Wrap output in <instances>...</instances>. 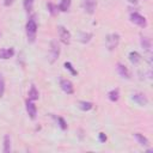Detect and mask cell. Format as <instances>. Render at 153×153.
<instances>
[{"label":"cell","instance_id":"9c48e42d","mask_svg":"<svg viewBox=\"0 0 153 153\" xmlns=\"http://www.w3.org/2000/svg\"><path fill=\"white\" fill-rule=\"evenodd\" d=\"M97 7V0H82V8L86 13L93 14Z\"/></svg>","mask_w":153,"mask_h":153},{"label":"cell","instance_id":"8fae6325","mask_svg":"<svg viewBox=\"0 0 153 153\" xmlns=\"http://www.w3.org/2000/svg\"><path fill=\"white\" fill-rule=\"evenodd\" d=\"M14 55L13 48H2L0 49V59L1 60H8Z\"/></svg>","mask_w":153,"mask_h":153},{"label":"cell","instance_id":"d4e9b609","mask_svg":"<svg viewBox=\"0 0 153 153\" xmlns=\"http://www.w3.org/2000/svg\"><path fill=\"white\" fill-rule=\"evenodd\" d=\"M65 67H66V68H67V69H68L73 75H76V71L73 68V66H72V63H71V62H65Z\"/></svg>","mask_w":153,"mask_h":153},{"label":"cell","instance_id":"4fadbf2b","mask_svg":"<svg viewBox=\"0 0 153 153\" xmlns=\"http://www.w3.org/2000/svg\"><path fill=\"white\" fill-rule=\"evenodd\" d=\"M128 57H129V61L133 63V65H139L140 62H141V60H142V57H141V55L137 53V51H130L129 53V55H128Z\"/></svg>","mask_w":153,"mask_h":153},{"label":"cell","instance_id":"7c38bea8","mask_svg":"<svg viewBox=\"0 0 153 153\" xmlns=\"http://www.w3.org/2000/svg\"><path fill=\"white\" fill-rule=\"evenodd\" d=\"M12 149V141H11V136L8 134H6L4 136V147H2V152L4 153H10Z\"/></svg>","mask_w":153,"mask_h":153},{"label":"cell","instance_id":"603a6c76","mask_svg":"<svg viewBox=\"0 0 153 153\" xmlns=\"http://www.w3.org/2000/svg\"><path fill=\"white\" fill-rule=\"evenodd\" d=\"M5 93V80L2 74H0V97H2Z\"/></svg>","mask_w":153,"mask_h":153},{"label":"cell","instance_id":"ffe728a7","mask_svg":"<svg viewBox=\"0 0 153 153\" xmlns=\"http://www.w3.org/2000/svg\"><path fill=\"white\" fill-rule=\"evenodd\" d=\"M91 38H92V33L91 32H81L80 35H79V41L81 42V43H88L90 41H91Z\"/></svg>","mask_w":153,"mask_h":153},{"label":"cell","instance_id":"44dd1931","mask_svg":"<svg viewBox=\"0 0 153 153\" xmlns=\"http://www.w3.org/2000/svg\"><path fill=\"white\" fill-rule=\"evenodd\" d=\"M47 7H48V11H49V13H50L51 16H56V14H57L59 7H57L56 5H54V4H51V2H48Z\"/></svg>","mask_w":153,"mask_h":153},{"label":"cell","instance_id":"7a4b0ae2","mask_svg":"<svg viewBox=\"0 0 153 153\" xmlns=\"http://www.w3.org/2000/svg\"><path fill=\"white\" fill-rule=\"evenodd\" d=\"M120 35L117 32H112V33H109L106 37H105V47L108 50L112 51L115 50L118 44H120Z\"/></svg>","mask_w":153,"mask_h":153},{"label":"cell","instance_id":"5bb4252c","mask_svg":"<svg viewBox=\"0 0 153 153\" xmlns=\"http://www.w3.org/2000/svg\"><path fill=\"white\" fill-rule=\"evenodd\" d=\"M134 136H135V139L137 140V142L141 145V146H145V147H147L148 145H149V141H148V139L143 135V134H141V133H135L134 134Z\"/></svg>","mask_w":153,"mask_h":153},{"label":"cell","instance_id":"6da1fadb","mask_svg":"<svg viewBox=\"0 0 153 153\" xmlns=\"http://www.w3.org/2000/svg\"><path fill=\"white\" fill-rule=\"evenodd\" d=\"M25 31H26V37H27V42L29 43H33L36 41V36H37V23H36V16H31L27 22H26V26H25Z\"/></svg>","mask_w":153,"mask_h":153},{"label":"cell","instance_id":"e0dca14e","mask_svg":"<svg viewBox=\"0 0 153 153\" xmlns=\"http://www.w3.org/2000/svg\"><path fill=\"white\" fill-rule=\"evenodd\" d=\"M71 4H72V0H61L60 4H59V11L61 12H67L71 7Z\"/></svg>","mask_w":153,"mask_h":153},{"label":"cell","instance_id":"7402d4cb","mask_svg":"<svg viewBox=\"0 0 153 153\" xmlns=\"http://www.w3.org/2000/svg\"><path fill=\"white\" fill-rule=\"evenodd\" d=\"M33 2H35V0H24V10H25L27 13L32 11V8H33Z\"/></svg>","mask_w":153,"mask_h":153},{"label":"cell","instance_id":"5b68a950","mask_svg":"<svg viewBox=\"0 0 153 153\" xmlns=\"http://www.w3.org/2000/svg\"><path fill=\"white\" fill-rule=\"evenodd\" d=\"M130 20H131V23L136 24V25L140 26V27H146V26H147V20H146V18H145L143 16H141L140 13H137V12L130 13Z\"/></svg>","mask_w":153,"mask_h":153},{"label":"cell","instance_id":"ac0fdd59","mask_svg":"<svg viewBox=\"0 0 153 153\" xmlns=\"http://www.w3.org/2000/svg\"><path fill=\"white\" fill-rule=\"evenodd\" d=\"M27 96H29V99H31V100H37V99H38L39 94H38V91H37V88H36L35 85H31Z\"/></svg>","mask_w":153,"mask_h":153},{"label":"cell","instance_id":"ba28073f","mask_svg":"<svg viewBox=\"0 0 153 153\" xmlns=\"http://www.w3.org/2000/svg\"><path fill=\"white\" fill-rule=\"evenodd\" d=\"M131 99H133L136 104H139V105H141V106H146V105L148 104V98H147L146 94L142 93V92H135V93H133Z\"/></svg>","mask_w":153,"mask_h":153},{"label":"cell","instance_id":"3957f363","mask_svg":"<svg viewBox=\"0 0 153 153\" xmlns=\"http://www.w3.org/2000/svg\"><path fill=\"white\" fill-rule=\"evenodd\" d=\"M60 51H61V48H60L59 42L56 39L50 41V49H49V57H48V60H49L50 63H54L59 59Z\"/></svg>","mask_w":153,"mask_h":153},{"label":"cell","instance_id":"d6986e66","mask_svg":"<svg viewBox=\"0 0 153 153\" xmlns=\"http://www.w3.org/2000/svg\"><path fill=\"white\" fill-rule=\"evenodd\" d=\"M108 98H109L111 102H117L118 98H120V90H118V88H114V90L109 91Z\"/></svg>","mask_w":153,"mask_h":153},{"label":"cell","instance_id":"277c9868","mask_svg":"<svg viewBox=\"0 0 153 153\" xmlns=\"http://www.w3.org/2000/svg\"><path fill=\"white\" fill-rule=\"evenodd\" d=\"M57 32H59V38H60V41H61L63 44L68 45V44L71 43V39H72V35H71L69 30L66 29V27L62 26V25H59V26H57Z\"/></svg>","mask_w":153,"mask_h":153},{"label":"cell","instance_id":"2e32d148","mask_svg":"<svg viewBox=\"0 0 153 153\" xmlns=\"http://www.w3.org/2000/svg\"><path fill=\"white\" fill-rule=\"evenodd\" d=\"M78 106H79V109L82 110V111H90V110L93 108V104H92L91 102H87V100H80V102L78 103Z\"/></svg>","mask_w":153,"mask_h":153},{"label":"cell","instance_id":"cb8c5ba5","mask_svg":"<svg viewBox=\"0 0 153 153\" xmlns=\"http://www.w3.org/2000/svg\"><path fill=\"white\" fill-rule=\"evenodd\" d=\"M57 123H59V127L61 128V129H67V123H66V121L62 118V117H57Z\"/></svg>","mask_w":153,"mask_h":153},{"label":"cell","instance_id":"83f0119b","mask_svg":"<svg viewBox=\"0 0 153 153\" xmlns=\"http://www.w3.org/2000/svg\"><path fill=\"white\" fill-rule=\"evenodd\" d=\"M128 1H129L130 4H135V5L137 4V0H128Z\"/></svg>","mask_w":153,"mask_h":153},{"label":"cell","instance_id":"52a82bcc","mask_svg":"<svg viewBox=\"0 0 153 153\" xmlns=\"http://www.w3.org/2000/svg\"><path fill=\"white\" fill-rule=\"evenodd\" d=\"M60 87L67 94H73V92H74L73 82L71 80H68V79H61L60 80Z\"/></svg>","mask_w":153,"mask_h":153},{"label":"cell","instance_id":"8992f818","mask_svg":"<svg viewBox=\"0 0 153 153\" xmlns=\"http://www.w3.org/2000/svg\"><path fill=\"white\" fill-rule=\"evenodd\" d=\"M25 108H26V112H27L29 117L31 120H35L36 116H37V108H36L33 100H31V99L27 98L26 102H25Z\"/></svg>","mask_w":153,"mask_h":153},{"label":"cell","instance_id":"4316f807","mask_svg":"<svg viewBox=\"0 0 153 153\" xmlns=\"http://www.w3.org/2000/svg\"><path fill=\"white\" fill-rule=\"evenodd\" d=\"M13 1H14V0H5L4 4H5V6H10V5H12Z\"/></svg>","mask_w":153,"mask_h":153},{"label":"cell","instance_id":"9a60e30c","mask_svg":"<svg viewBox=\"0 0 153 153\" xmlns=\"http://www.w3.org/2000/svg\"><path fill=\"white\" fill-rule=\"evenodd\" d=\"M141 47L145 51L151 53V39L146 36H141Z\"/></svg>","mask_w":153,"mask_h":153},{"label":"cell","instance_id":"484cf974","mask_svg":"<svg viewBox=\"0 0 153 153\" xmlns=\"http://www.w3.org/2000/svg\"><path fill=\"white\" fill-rule=\"evenodd\" d=\"M98 136H99V141H100V142H105V141H106V139H108V137H106V135H105V133H99V135H98Z\"/></svg>","mask_w":153,"mask_h":153},{"label":"cell","instance_id":"30bf717a","mask_svg":"<svg viewBox=\"0 0 153 153\" xmlns=\"http://www.w3.org/2000/svg\"><path fill=\"white\" fill-rule=\"evenodd\" d=\"M117 73L120 74V76H122L123 79H130V72L128 69V67L121 62L117 63Z\"/></svg>","mask_w":153,"mask_h":153}]
</instances>
